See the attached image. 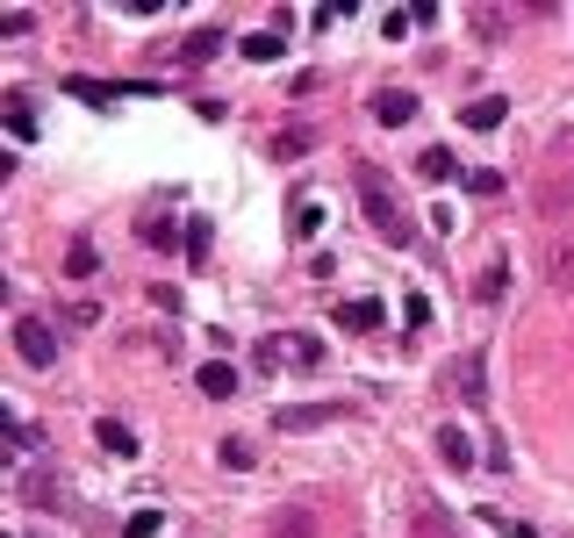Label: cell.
<instances>
[{"label": "cell", "instance_id": "6da1fadb", "mask_svg": "<svg viewBox=\"0 0 574 538\" xmlns=\"http://www.w3.org/2000/svg\"><path fill=\"white\" fill-rule=\"evenodd\" d=\"M359 209L388 244H410V216H402V201H395V187H388L381 166H359Z\"/></svg>", "mask_w": 574, "mask_h": 538}, {"label": "cell", "instance_id": "7a4b0ae2", "mask_svg": "<svg viewBox=\"0 0 574 538\" xmlns=\"http://www.w3.org/2000/svg\"><path fill=\"white\" fill-rule=\"evenodd\" d=\"M15 352H22V366H51L58 359V330L44 323V316H22L15 323Z\"/></svg>", "mask_w": 574, "mask_h": 538}, {"label": "cell", "instance_id": "3957f363", "mask_svg": "<svg viewBox=\"0 0 574 538\" xmlns=\"http://www.w3.org/2000/svg\"><path fill=\"white\" fill-rule=\"evenodd\" d=\"M503 115H510V101H503V94H481V101H467V108H460V122H467L474 137H488V130H503Z\"/></svg>", "mask_w": 574, "mask_h": 538}, {"label": "cell", "instance_id": "277c9868", "mask_svg": "<svg viewBox=\"0 0 574 538\" xmlns=\"http://www.w3.org/2000/svg\"><path fill=\"white\" fill-rule=\"evenodd\" d=\"M194 388H201L209 402H230V395H237V366H230V359H209L201 374H194Z\"/></svg>", "mask_w": 574, "mask_h": 538}, {"label": "cell", "instance_id": "5b68a950", "mask_svg": "<svg viewBox=\"0 0 574 538\" xmlns=\"http://www.w3.org/2000/svg\"><path fill=\"white\" fill-rule=\"evenodd\" d=\"M374 115L402 130V122H417V94H410V87H381V94H374Z\"/></svg>", "mask_w": 574, "mask_h": 538}, {"label": "cell", "instance_id": "8992f818", "mask_svg": "<svg viewBox=\"0 0 574 538\" xmlns=\"http://www.w3.org/2000/svg\"><path fill=\"white\" fill-rule=\"evenodd\" d=\"M280 431H316V424H338V402H302V409H280Z\"/></svg>", "mask_w": 574, "mask_h": 538}, {"label": "cell", "instance_id": "52a82bcc", "mask_svg": "<svg viewBox=\"0 0 574 538\" xmlns=\"http://www.w3.org/2000/svg\"><path fill=\"white\" fill-rule=\"evenodd\" d=\"M237 51L252 58V65H266V58L288 51V36H280V29H252V36H237Z\"/></svg>", "mask_w": 574, "mask_h": 538}, {"label": "cell", "instance_id": "ba28073f", "mask_svg": "<svg viewBox=\"0 0 574 538\" xmlns=\"http://www.w3.org/2000/svg\"><path fill=\"white\" fill-rule=\"evenodd\" d=\"M223 44H230V36H223V29H216V22H209V29H194L187 44H180V58H187V65H201V58H216V51H223Z\"/></svg>", "mask_w": 574, "mask_h": 538}, {"label": "cell", "instance_id": "9c48e42d", "mask_svg": "<svg viewBox=\"0 0 574 538\" xmlns=\"http://www.w3.org/2000/svg\"><path fill=\"white\" fill-rule=\"evenodd\" d=\"M8 137L29 144L36 137V115H29V94H8Z\"/></svg>", "mask_w": 574, "mask_h": 538}, {"label": "cell", "instance_id": "30bf717a", "mask_svg": "<svg viewBox=\"0 0 574 538\" xmlns=\"http://www.w3.org/2000/svg\"><path fill=\"white\" fill-rule=\"evenodd\" d=\"M338 323L345 330H381V302H338Z\"/></svg>", "mask_w": 574, "mask_h": 538}, {"label": "cell", "instance_id": "8fae6325", "mask_svg": "<svg viewBox=\"0 0 574 538\" xmlns=\"http://www.w3.org/2000/svg\"><path fill=\"white\" fill-rule=\"evenodd\" d=\"M417 173H424V180H453V173H460V158L445 151V144H431V151H417Z\"/></svg>", "mask_w": 574, "mask_h": 538}, {"label": "cell", "instance_id": "7c38bea8", "mask_svg": "<svg viewBox=\"0 0 574 538\" xmlns=\"http://www.w3.org/2000/svg\"><path fill=\"white\" fill-rule=\"evenodd\" d=\"M438 452H445L453 467H474V438L460 431V424H445V431H438Z\"/></svg>", "mask_w": 574, "mask_h": 538}, {"label": "cell", "instance_id": "4fadbf2b", "mask_svg": "<svg viewBox=\"0 0 574 538\" xmlns=\"http://www.w3.org/2000/svg\"><path fill=\"white\" fill-rule=\"evenodd\" d=\"M94 438H101L108 452H122V460L137 452V431H130V424H115V417H101V424H94Z\"/></svg>", "mask_w": 574, "mask_h": 538}, {"label": "cell", "instance_id": "5bb4252c", "mask_svg": "<svg viewBox=\"0 0 574 538\" xmlns=\"http://www.w3.org/2000/svg\"><path fill=\"white\" fill-rule=\"evenodd\" d=\"M503 288H510V266H503V259H496L481 280H474V295H481V302H503Z\"/></svg>", "mask_w": 574, "mask_h": 538}, {"label": "cell", "instance_id": "9a60e30c", "mask_svg": "<svg viewBox=\"0 0 574 538\" xmlns=\"http://www.w3.org/2000/svg\"><path fill=\"white\" fill-rule=\"evenodd\" d=\"M94 266H101V252H94V244H72V252H65V273L72 280H87Z\"/></svg>", "mask_w": 574, "mask_h": 538}, {"label": "cell", "instance_id": "2e32d148", "mask_svg": "<svg viewBox=\"0 0 574 538\" xmlns=\"http://www.w3.org/2000/svg\"><path fill=\"white\" fill-rule=\"evenodd\" d=\"M460 388H467V402L481 409V352H467V359H460Z\"/></svg>", "mask_w": 574, "mask_h": 538}, {"label": "cell", "instance_id": "e0dca14e", "mask_svg": "<svg viewBox=\"0 0 574 538\" xmlns=\"http://www.w3.org/2000/svg\"><path fill=\"white\" fill-rule=\"evenodd\" d=\"M273 538H309V510H280V517H273Z\"/></svg>", "mask_w": 574, "mask_h": 538}, {"label": "cell", "instance_id": "ac0fdd59", "mask_svg": "<svg viewBox=\"0 0 574 538\" xmlns=\"http://www.w3.org/2000/svg\"><path fill=\"white\" fill-rule=\"evenodd\" d=\"M481 524H496V531H503V538H539V531H532V524H524V517H503V510H481Z\"/></svg>", "mask_w": 574, "mask_h": 538}, {"label": "cell", "instance_id": "d6986e66", "mask_svg": "<svg viewBox=\"0 0 574 538\" xmlns=\"http://www.w3.org/2000/svg\"><path fill=\"white\" fill-rule=\"evenodd\" d=\"M223 467H230V474L252 467V438H223Z\"/></svg>", "mask_w": 574, "mask_h": 538}, {"label": "cell", "instance_id": "ffe728a7", "mask_svg": "<svg viewBox=\"0 0 574 538\" xmlns=\"http://www.w3.org/2000/svg\"><path fill=\"white\" fill-rule=\"evenodd\" d=\"M302 151H309V130H280L273 137V158H302Z\"/></svg>", "mask_w": 574, "mask_h": 538}, {"label": "cell", "instance_id": "44dd1931", "mask_svg": "<svg viewBox=\"0 0 574 538\" xmlns=\"http://www.w3.org/2000/svg\"><path fill=\"white\" fill-rule=\"evenodd\" d=\"M460 187H467V194H496V187H503V173H488V166H474V173H460Z\"/></svg>", "mask_w": 574, "mask_h": 538}, {"label": "cell", "instance_id": "7402d4cb", "mask_svg": "<svg viewBox=\"0 0 574 538\" xmlns=\"http://www.w3.org/2000/svg\"><path fill=\"white\" fill-rule=\"evenodd\" d=\"M187 259H194V266L209 259V223H201V216H194V223H187Z\"/></svg>", "mask_w": 574, "mask_h": 538}, {"label": "cell", "instance_id": "603a6c76", "mask_svg": "<svg viewBox=\"0 0 574 538\" xmlns=\"http://www.w3.org/2000/svg\"><path fill=\"white\" fill-rule=\"evenodd\" d=\"M144 244H151V252H173V223H166V216H151V223H144Z\"/></svg>", "mask_w": 574, "mask_h": 538}, {"label": "cell", "instance_id": "cb8c5ba5", "mask_svg": "<svg viewBox=\"0 0 574 538\" xmlns=\"http://www.w3.org/2000/svg\"><path fill=\"white\" fill-rule=\"evenodd\" d=\"M72 94H80V101H94V108H115V87H94V80H72Z\"/></svg>", "mask_w": 574, "mask_h": 538}, {"label": "cell", "instance_id": "d4e9b609", "mask_svg": "<svg viewBox=\"0 0 574 538\" xmlns=\"http://www.w3.org/2000/svg\"><path fill=\"white\" fill-rule=\"evenodd\" d=\"M158 524H166V517H158V510H137V517L122 524V538H151V531H158Z\"/></svg>", "mask_w": 574, "mask_h": 538}, {"label": "cell", "instance_id": "484cf974", "mask_svg": "<svg viewBox=\"0 0 574 538\" xmlns=\"http://www.w3.org/2000/svg\"><path fill=\"white\" fill-rule=\"evenodd\" d=\"M8 438H15L22 452H29V445H36V424H29V417H8Z\"/></svg>", "mask_w": 574, "mask_h": 538}]
</instances>
